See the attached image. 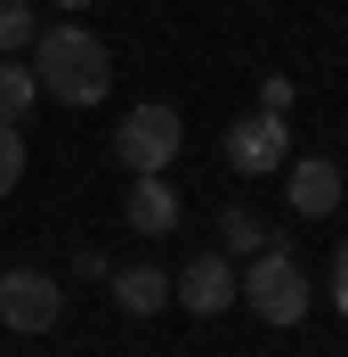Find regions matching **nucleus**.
<instances>
[{
  "instance_id": "f257e3e1",
  "label": "nucleus",
  "mask_w": 348,
  "mask_h": 357,
  "mask_svg": "<svg viewBox=\"0 0 348 357\" xmlns=\"http://www.w3.org/2000/svg\"><path fill=\"white\" fill-rule=\"evenodd\" d=\"M33 82L57 106H97L113 89V57H106V41L89 24H41L33 33Z\"/></svg>"
},
{
  "instance_id": "f03ea898",
  "label": "nucleus",
  "mask_w": 348,
  "mask_h": 357,
  "mask_svg": "<svg viewBox=\"0 0 348 357\" xmlns=\"http://www.w3.org/2000/svg\"><path fill=\"white\" fill-rule=\"evenodd\" d=\"M235 301L260 317V325H300V317L316 309V284H308V268L283 244H267V252H251V260L235 268Z\"/></svg>"
},
{
  "instance_id": "7ed1b4c3",
  "label": "nucleus",
  "mask_w": 348,
  "mask_h": 357,
  "mask_svg": "<svg viewBox=\"0 0 348 357\" xmlns=\"http://www.w3.org/2000/svg\"><path fill=\"white\" fill-rule=\"evenodd\" d=\"M178 146H187V114L162 106V98H146V106H130L122 122H113V155H122V171H130V178L171 171Z\"/></svg>"
},
{
  "instance_id": "20e7f679",
  "label": "nucleus",
  "mask_w": 348,
  "mask_h": 357,
  "mask_svg": "<svg viewBox=\"0 0 348 357\" xmlns=\"http://www.w3.org/2000/svg\"><path fill=\"white\" fill-rule=\"evenodd\" d=\"M57 317H65V284L57 276H41V268H8L0 276V325L8 333H57Z\"/></svg>"
},
{
  "instance_id": "39448f33",
  "label": "nucleus",
  "mask_w": 348,
  "mask_h": 357,
  "mask_svg": "<svg viewBox=\"0 0 348 357\" xmlns=\"http://www.w3.org/2000/svg\"><path fill=\"white\" fill-rule=\"evenodd\" d=\"M171 301L178 309H195V317H219V309H235V260L227 252H195L187 268H171Z\"/></svg>"
},
{
  "instance_id": "423d86ee",
  "label": "nucleus",
  "mask_w": 348,
  "mask_h": 357,
  "mask_svg": "<svg viewBox=\"0 0 348 357\" xmlns=\"http://www.w3.org/2000/svg\"><path fill=\"white\" fill-rule=\"evenodd\" d=\"M283 146H292V130H283V114H243V122H227V162H235L243 178H267L283 171Z\"/></svg>"
},
{
  "instance_id": "0eeeda50",
  "label": "nucleus",
  "mask_w": 348,
  "mask_h": 357,
  "mask_svg": "<svg viewBox=\"0 0 348 357\" xmlns=\"http://www.w3.org/2000/svg\"><path fill=\"white\" fill-rule=\"evenodd\" d=\"M283 195H292L300 220H332V211H340V162H324V155L283 162Z\"/></svg>"
},
{
  "instance_id": "6e6552de",
  "label": "nucleus",
  "mask_w": 348,
  "mask_h": 357,
  "mask_svg": "<svg viewBox=\"0 0 348 357\" xmlns=\"http://www.w3.org/2000/svg\"><path fill=\"white\" fill-rule=\"evenodd\" d=\"M122 220H130L138 236L154 244V236H171L187 211H178V187H171V178H162V171H146V178H130V195H122Z\"/></svg>"
},
{
  "instance_id": "1a4fd4ad",
  "label": "nucleus",
  "mask_w": 348,
  "mask_h": 357,
  "mask_svg": "<svg viewBox=\"0 0 348 357\" xmlns=\"http://www.w3.org/2000/svg\"><path fill=\"white\" fill-rule=\"evenodd\" d=\"M106 284H113V309H122V317H162V309H171V268H154V260L113 268Z\"/></svg>"
},
{
  "instance_id": "9d476101",
  "label": "nucleus",
  "mask_w": 348,
  "mask_h": 357,
  "mask_svg": "<svg viewBox=\"0 0 348 357\" xmlns=\"http://www.w3.org/2000/svg\"><path fill=\"white\" fill-rule=\"evenodd\" d=\"M276 236H267V220L251 211V203H235V211H219V252L227 260H251V252H267Z\"/></svg>"
},
{
  "instance_id": "9b49d317",
  "label": "nucleus",
  "mask_w": 348,
  "mask_h": 357,
  "mask_svg": "<svg viewBox=\"0 0 348 357\" xmlns=\"http://www.w3.org/2000/svg\"><path fill=\"white\" fill-rule=\"evenodd\" d=\"M33 98H41L33 66H24V57H0V122H24V114H33Z\"/></svg>"
},
{
  "instance_id": "f8f14e48",
  "label": "nucleus",
  "mask_w": 348,
  "mask_h": 357,
  "mask_svg": "<svg viewBox=\"0 0 348 357\" xmlns=\"http://www.w3.org/2000/svg\"><path fill=\"white\" fill-rule=\"evenodd\" d=\"M33 33H41V17H33L24 0H0V57H24Z\"/></svg>"
},
{
  "instance_id": "ddd939ff",
  "label": "nucleus",
  "mask_w": 348,
  "mask_h": 357,
  "mask_svg": "<svg viewBox=\"0 0 348 357\" xmlns=\"http://www.w3.org/2000/svg\"><path fill=\"white\" fill-rule=\"evenodd\" d=\"M24 178V122H0V195H17Z\"/></svg>"
},
{
  "instance_id": "4468645a",
  "label": "nucleus",
  "mask_w": 348,
  "mask_h": 357,
  "mask_svg": "<svg viewBox=\"0 0 348 357\" xmlns=\"http://www.w3.org/2000/svg\"><path fill=\"white\" fill-rule=\"evenodd\" d=\"M324 292H332V309H340V317H348V244H340V252H332V276H324Z\"/></svg>"
},
{
  "instance_id": "2eb2a0df",
  "label": "nucleus",
  "mask_w": 348,
  "mask_h": 357,
  "mask_svg": "<svg viewBox=\"0 0 348 357\" xmlns=\"http://www.w3.org/2000/svg\"><path fill=\"white\" fill-rule=\"evenodd\" d=\"M73 276H89V284H106V276H113V260H106L97 244H89V252H73Z\"/></svg>"
},
{
  "instance_id": "dca6fc26",
  "label": "nucleus",
  "mask_w": 348,
  "mask_h": 357,
  "mask_svg": "<svg viewBox=\"0 0 348 357\" xmlns=\"http://www.w3.org/2000/svg\"><path fill=\"white\" fill-rule=\"evenodd\" d=\"M260 106H267V114H292V82H283V73H267V82H260Z\"/></svg>"
},
{
  "instance_id": "f3484780",
  "label": "nucleus",
  "mask_w": 348,
  "mask_h": 357,
  "mask_svg": "<svg viewBox=\"0 0 348 357\" xmlns=\"http://www.w3.org/2000/svg\"><path fill=\"white\" fill-rule=\"evenodd\" d=\"M49 8H89V0H49Z\"/></svg>"
}]
</instances>
